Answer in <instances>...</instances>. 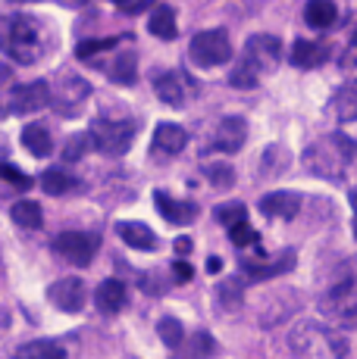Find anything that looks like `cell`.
I'll list each match as a JSON object with an SVG mask.
<instances>
[{"label": "cell", "instance_id": "cell-1", "mask_svg": "<svg viewBox=\"0 0 357 359\" xmlns=\"http://www.w3.org/2000/svg\"><path fill=\"white\" fill-rule=\"evenodd\" d=\"M57 50V34L47 29L44 19L10 13L0 16V53L25 66H35L47 53Z\"/></svg>", "mask_w": 357, "mask_h": 359}, {"label": "cell", "instance_id": "cell-2", "mask_svg": "<svg viewBox=\"0 0 357 359\" xmlns=\"http://www.w3.org/2000/svg\"><path fill=\"white\" fill-rule=\"evenodd\" d=\"M357 144L342 131H329L320 141H313L311 147L304 150V169L317 178H326V182H342L345 178L348 163L354 160Z\"/></svg>", "mask_w": 357, "mask_h": 359}, {"label": "cell", "instance_id": "cell-3", "mask_svg": "<svg viewBox=\"0 0 357 359\" xmlns=\"http://www.w3.org/2000/svg\"><path fill=\"white\" fill-rule=\"evenodd\" d=\"M288 347H292L294 356H304V359H339L348 353L345 334H339L335 328L313 319H304L292 328Z\"/></svg>", "mask_w": 357, "mask_h": 359}, {"label": "cell", "instance_id": "cell-4", "mask_svg": "<svg viewBox=\"0 0 357 359\" xmlns=\"http://www.w3.org/2000/svg\"><path fill=\"white\" fill-rule=\"evenodd\" d=\"M320 313L335 328L354 331L357 328V278H339L320 297Z\"/></svg>", "mask_w": 357, "mask_h": 359}, {"label": "cell", "instance_id": "cell-5", "mask_svg": "<svg viewBox=\"0 0 357 359\" xmlns=\"http://www.w3.org/2000/svg\"><path fill=\"white\" fill-rule=\"evenodd\" d=\"M91 147L104 156H122L135 144V122L129 119H94L91 126Z\"/></svg>", "mask_w": 357, "mask_h": 359}, {"label": "cell", "instance_id": "cell-6", "mask_svg": "<svg viewBox=\"0 0 357 359\" xmlns=\"http://www.w3.org/2000/svg\"><path fill=\"white\" fill-rule=\"evenodd\" d=\"M188 57L201 69H216L232 60V38L226 29H207L197 32L188 44Z\"/></svg>", "mask_w": 357, "mask_h": 359}, {"label": "cell", "instance_id": "cell-7", "mask_svg": "<svg viewBox=\"0 0 357 359\" xmlns=\"http://www.w3.org/2000/svg\"><path fill=\"white\" fill-rule=\"evenodd\" d=\"M51 247L57 257H63L66 262H72V266H88V262L98 257L100 238L91 231H63L53 238Z\"/></svg>", "mask_w": 357, "mask_h": 359}, {"label": "cell", "instance_id": "cell-8", "mask_svg": "<svg viewBox=\"0 0 357 359\" xmlns=\"http://www.w3.org/2000/svg\"><path fill=\"white\" fill-rule=\"evenodd\" d=\"M91 94V85L85 79H79L75 72L63 69V72L53 79V88H51V103L53 109H60V116H75L79 113V103Z\"/></svg>", "mask_w": 357, "mask_h": 359}, {"label": "cell", "instance_id": "cell-9", "mask_svg": "<svg viewBox=\"0 0 357 359\" xmlns=\"http://www.w3.org/2000/svg\"><path fill=\"white\" fill-rule=\"evenodd\" d=\"M242 57L248 60L260 75H270V72H276L279 60H283V41H279L276 34H266V32L251 34V38L245 41Z\"/></svg>", "mask_w": 357, "mask_h": 359}, {"label": "cell", "instance_id": "cell-10", "mask_svg": "<svg viewBox=\"0 0 357 359\" xmlns=\"http://www.w3.org/2000/svg\"><path fill=\"white\" fill-rule=\"evenodd\" d=\"M154 91L167 107H185V103L197 94V85L182 69H167V72L154 75Z\"/></svg>", "mask_w": 357, "mask_h": 359}, {"label": "cell", "instance_id": "cell-11", "mask_svg": "<svg viewBox=\"0 0 357 359\" xmlns=\"http://www.w3.org/2000/svg\"><path fill=\"white\" fill-rule=\"evenodd\" d=\"M47 107H51V81L44 79L25 81V85H16L10 91V113L16 116H32Z\"/></svg>", "mask_w": 357, "mask_h": 359}, {"label": "cell", "instance_id": "cell-12", "mask_svg": "<svg viewBox=\"0 0 357 359\" xmlns=\"http://www.w3.org/2000/svg\"><path fill=\"white\" fill-rule=\"evenodd\" d=\"M245 141H248V122L242 119V116H226V119H219V126L214 128V137H210V154H238V150L245 147Z\"/></svg>", "mask_w": 357, "mask_h": 359}, {"label": "cell", "instance_id": "cell-13", "mask_svg": "<svg viewBox=\"0 0 357 359\" xmlns=\"http://www.w3.org/2000/svg\"><path fill=\"white\" fill-rule=\"evenodd\" d=\"M47 300L60 309V313L72 316L85 306L88 291H85V281L75 278V275H66V278H57L51 287H47Z\"/></svg>", "mask_w": 357, "mask_h": 359}, {"label": "cell", "instance_id": "cell-14", "mask_svg": "<svg viewBox=\"0 0 357 359\" xmlns=\"http://www.w3.org/2000/svg\"><path fill=\"white\" fill-rule=\"evenodd\" d=\"M185 144H188V131L176 122H160L154 128V137H150V156L157 160H169V156L182 154Z\"/></svg>", "mask_w": 357, "mask_h": 359}, {"label": "cell", "instance_id": "cell-15", "mask_svg": "<svg viewBox=\"0 0 357 359\" xmlns=\"http://www.w3.org/2000/svg\"><path fill=\"white\" fill-rule=\"evenodd\" d=\"M294 269V250H283L279 257H260V259H245L242 262V272L254 281H273L279 275L292 272Z\"/></svg>", "mask_w": 357, "mask_h": 359}, {"label": "cell", "instance_id": "cell-16", "mask_svg": "<svg viewBox=\"0 0 357 359\" xmlns=\"http://www.w3.org/2000/svg\"><path fill=\"white\" fill-rule=\"evenodd\" d=\"M304 206V197L298 191H270V194L260 197V212L266 219H294Z\"/></svg>", "mask_w": 357, "mask_h": 359}, {"label": "cell", "instance_id": "cell-17", "mask_svg": "<svg viewBox=\"0 0 357 359\" xmlns=\"http://www.w3.org/2000/svg\"><path fill=\"white\" fill-rule=\"evenodd\" d=\"M154 206L169 225H191L197 219V203L195 200H176L167 191H154Z\"/></svg>", "mask_w": 357, "mask_h": 359}, {"label": "cell", "instance_id": "cell-18", "mask_svg": "<svg viewBox=\"0 0 357 359\" xmlns=\"http://www.w3.org/2000/svg\"><path fill=\"white\" fill-rule=\"evenodd\" d=\"M126 300H129V291L119 278H107L98 285L94 291V306H98L100 316H116L126 309Z\"/></svg>", "mask_w": 357, "mask_h": 359}, {"label": "cell", "instance_id": "cell-19", "mask_svg": "<svg viewBox=\"0 0 357 359\" xmlns=\"http://www.w3.org/2000/svg\"><path fill=\"white\" fill-rule=\"evenodd\" d=\"M329 53H332V47H329L326 41H307V38H301V41H294V47H292V66H298V69H317V66H323L329 60Z\"/></svg>", "mask_w": 357, "mask_h": 359}, {"label": "cell", "instance_id": "cell-20", "mask_svg": "<svg viewBox=\"0 0 357 359\" xmlns=\"http://www.w3.org/2000/svg\"><path fill=\"white\" fill-rule=\"evenodd\" d=\"M329 113H332L335 122H354L357 119V79H351L348 85H342L339 91L329 100Z\"/></svg>", "mask_w": 357, "mask_h": 359}, {"label": "cell", "instance_id": "cell-21", "mask_svg": "<svg viewBox=\"0 0 357 359\" xmlns=\"http://www.w3.org/2000/svg\"><path fill=\"white\" fill-rule=\"evenodd\" d=\"M116 234L122 238V244H129L132 250H141V253H150L157 250V234L148 229L144 222H116Z\"/></svg>", "mask_w": 357, "mask_h": 359}, {"label": "cell", "instance_id": "cell-22", "mask_svg": "<svg viewBox=\"0 0 357 359\" xmlns=\"http://www.w3.org/2000/svg\"><path fill=\"white\" fill-rule=\"evenodd\" d=\"M288 160H292V154H288L285 144H270V147L264 150V156H260V178H279L288 172Z\"/></svg>", "mask_w": 357, "mask_h": 359}, {"label": "cell", "instance_id": "cell-23", "mask_svg": "<svg viewBox=\"0 0 357 359\" xmlns=\"http://www.w3.org/2000/svg\"><path fill=\"white\" fill-rule=\"evenodd\" d=\"M38 184H41V188H44L51 197H63V194H70V191L79 188V178L70 175L66 169H60V165H53V169H44V172H41Z\"/></svg>", "mask_w": 357, "mask_h": 359}, {"label": "cell", "instance_id": "cell-24", "mask_svg": "<svg viewBox=\"0 0 357 359\" xmlns=\"http://www.w3.org/2000/svg\"><path fill=\"white\" fill-rule=\"evenodd\" d=\"M335 19H339V10H335L332 0H307L304 6V22L311 25V29H332Z\"/></svg>", "mask_w": 357, "mask_h": 359}, {"label": "cell", "instance_id": "cell-25", "mask_svg": "<svg viewBox=\"0 0 357 359\" xmlns=\"http://www.w3.org/2000/svg\"><path fill=\"white\" fill-rule=\"evenodd\" d=\"M148 32L157 34L160 41H173L176 38V10L167 4H154L148 19Z\"/></svg>", "mask_w": 357, "mask_h": 359}, {"label": "cell", "instance_id": "cell-26", "mask_svg": "<svg viewBox=\"0 0 357 359\" xmlns=\"http://www.w3.org/2000/svg\"><path fill=\"white\" fill-rule=\"evenodd\" d=\"M22 144H25V150H29V154H35V156H38V160L51 156V150H53V137H51V131L41 126V122H32V126H25V128H22Z\"/></svg>", "mask_w": 357, "mask_h": 359}, {"label": "cell", "instance_id": "cell-27", "mask_svg": "<svg viewBox=\"0 0 357 359\" xmlns=\"http://www.w3.org/2000/svg\"><path fill=\"white\" fill-rule=\"evenodd\" d=\"M10 219L19 225V229H29V231H35L44 225V212H41V206L35 200H19V203H13Z\"/></svg>", "mask_w": 357, "mask_h": 359}, {"label": "cell", "instance_id": "cell-28", "mask_svg": "<svg viewBox=\"0 0 357 359\" xmlns=\"http://www.w3.org/2000/svg\"><path fill=\"white\" fill-rule=\"evenodd\" d=\"M245 303V285L242 278H226L216 285V306L232 313V309H242Z\"/></svg>", "mask_w": 357, "mask_h": 359}, {"label": "cell", "instance_id": "cell-29", "mask_svg": "<svg viewBox=\"0 0 357 359\" xmlns=\"http://www.w3.org/2000/svg\"><path fill=\"white\" fill-rule=\"evenodd\" d=\"M110 79H113L116 85H135V79H138V57H135L132 50H122L119 57L110 63Z\"/></svg>", "mask_w": 357, "mask_h": 359}, {"label": "cell", "instance_id": "cell-30", "mask_svg": "<svg viewBox=\"0 0 357 359\" xmlns=\"http://www.w3.org/2000/svg\"><path fill=\"white\" fill-rule=\"evenodd\" d=\"M22 359H66V347L57 341H29L16 350Z\"/></svg>", "mask_w": 357, "mask_h": 359}, {"label": "cell", "instance_id": "cell-31", "mask_svg": "<svg viewBox=\"0 0 357 359\" xmlns=\"http://www.w3.org/2000/svg\"><path fill=\"white\" fill-rule=\"evenodd\" d=\"M264 79V75L254 69L248 60L245 57H238L235 63H232V69H229V85L232 88H238V91H248V88H257V81Z\"/></svg>", "mask_w": 357, "mask_h": 359}, {"label": "cell", "instance_id": "cell-32", "mask_svg": "<svg viewBox=\"0 0 357 359\" xmlns=\"http://www.w3.org/2000/svg\"><path fill=\"white\" fill-rule=\"evenodd\" d=\"M157 334H160V341L167 344L169 350L182 347V341H185V328H182V322L173 319V316H163V319L157 322Z\"/></svg>", "mask_w": 357, "mask_h": 359}, {"label": "cell", "instance_id": "cell-33", "mask_svg": "<svg viewBox=\"0 0 357 359\" xmlns=\"http://www.w3.org/2000/svg\"><path fill=\"white\" fill-rule=\"evenodd\" d=\"M204 175H207V182L214 184V188H232V184H235V172H232L229 163H210V165H204Z\"/></svg>", "mask_w": 357, "mask_h": 359}, {"label": "cell", "instance_id": "cell-34", "mask_svg": "<svg viewBox=\"0 0 357 359\" xmlns=\"http://www.w3.org/2000/svg\"><path fill=\"white\" fill-rule=\"evenodd\" d=\"M116 44H119V38H91V41H79V44H75V57H79V60H91L94 53L113 50Z\"/></svg>", "mask_w": 357, "mask_h": 359}, {"label": "cell", "instance_id": "cell-35", "mask_svg": "<svg viewBox=\"0 0 357 359\" xmlns=\"http://www.w3.org/2000/svg\"><path fill=\"white\" fill-rule=\"evenodd\" d=\"M216 222L219 225H235V222H242V219H248V210H245V203H238V200H232V203H219L216 206Z\"/></svg>", "mask_w": 357, "mask_h": 359}, {"label": "cell", "instance_id": "cell-36", "mask_svg": "<svg viewBox=\"0 0 357 359\" xmlns=\"http://www.w3.org/2000/svg\"><path fill=\"white\" fill-rule=\"evenodd\" d=\"M339 72L345 75V79H357V32H354V38L348 41L345 50H342V57H339Z\"/></svg>", "mask_w": 357, "mask_h": 359}, {"label": "cell", "instance_id": "cell-37", "mask_svg": "<svg viewBox=\"0 0 357 359\" xmlns=\"http://www.w3.org/2000/svg\"><path fill=\"white\" fill-rule=\"evenodd\" d=\"M229 241L235 247H251V244H257V231L251 229L248 222H235V225H229Z\"/></svg>", "mask_w": 357, "mask_h": 359}, {"label": "cell", "instance_id": "cell-38", "mask_svg": "<svg viewBox=\"0 0 357 359\" xmlns=\"http://www.w3.org/2000/svg\"><path fill=\"white\" fill-rule=\"evenodd\" d=\"M88 147H91V135H75L70 144H66V150H63V160L66 163H79L82 156L88 154Z\"/></svg>", "mask_w": 357, "mask_h": 359}, {"label": "cell", "instance_id": "cell-39", "mask_svg": "<svg viewBox=\"0 0 357 359\" xmlns=\"http://www.w3.org/2000/svg\"><path fill=\"white\" fill-rule=\"evenodd\" d=\"M0 178H4V182H10V188H19V191L32 188V178L25 175V172H19L16 165H10V163L0 165Z\"/></svg>", "mask_w": 357, "mask_h": 359}, {"label": "cell", "instance_id": "cell-40", "mask_svg": "<svg viewBox=\"0 0 357 359\" xmlns=\"http://www.w3.org/2000/svg\"><path fill=\"white\" fill-rule=\"evenodd\" d=\"M141 291L160 297V294L169 291V281L163 278V272H144V275H141Z\"/></svg>", "mask_w": 357, "mask_h": 359}, {"label": "cell", "instance_id": "cell-41", "mask_svg": "<svg viewBox=\"0 0 357 359\" xmlns=\"http://www.w3.org/2000/svg\"><path fill=\"white\" fill-rule=\"evenodd\" d=\"M216 350V344H214V337L207 334V331H197L195 334V344H191V353H214Z\"/></svg>", "mask_w": 357, "mask_h": 359}, {"label": "cell", "instance_id": "cell-42", "mask_svg": "<svg viewBox=\"0 0 357 359\" xmlns=\"http://www.w3.org/2000/svg\"><path fill=\"white\" fill-rule=\"evenodd\" d=\"M173 275H176L178 281H188L195 272H191V266L185 262V257H178V259H176V266H173Z\"/></svg>", "mask_w": 357, "mask_h": 359}, {"label": "cell", "instance_id": "cell-43", "mask_svg": "<svg viewBox=\"0 0 357 359\" xmlns=\"http://www.w3.org/2000/svg\"><path fill=\"white\" fill-rule=\"evenodd\" d=\"M188 250H191V241L188 238H178L176 241V257H188Z\"/></svg>", "mask_w": 357, "mask_h": 359}, {"label": "cell", "instance_id": "cell-44", "mask_svg": "<svg viewBox=\"0 0 357 359\" xmlns=\"http://www.w3.org/2000/svg\"><path fill=\"white\" fill-rule=\"evenodd\" d=\"M6 328H10V309L0 306V334H4Z\"/></svg>", "mask_w": 357, "mask_h": 359}, {"label": "cell", "instance_id": "cell-45", "mask_svg": "<svg viewBox=\"0 0 357 359\" xmlns=\"http://www.w3.org/2000/svg\"><path fill=\"white\" fill-rule=\"evenodd\" d=\"M351 210H354V216H351V229H354V238H357V188L351 191Z\"/></svg>", "mask_w": 357, "mask_h": 359}, {"label": "cell", "instance_id": "cell-46", "mask_svg": "<svg viewBox=\"0 0 357 359\" xmlns=\"http://www.w3.org/2000/svg\"><path fill=\"white\" fill-rule=\"evenodd\" d=\"M207 269H210V272H219V269H223V262H219V257H210Z\"/></svg>", "mask_w": 357, "mask_h": 359}, {"label": "cell", "instance_id": "cell-47", "mask_svg": "<svg viewBox=\"0 0 357 359\" xmlns=\"http://www.w3.org/2000/svg\"><path fill=\"white\" fill-rule=\"evenodd\" d=\"M6 79H10V69H6V66H0V81H6Z\"/></svg>", "mask_w": 357, "mask_h": 359}, {"label": "cell", "instance_id": "cell-48", "mask_svg": "<svg viewBox=\"0 0 357 359\" xmlns=\"http://www.w3.org/2000/svg\"><path fill=\"white\" fill-rule=\"evenodd\" d=\"M10 4H44V0H10Z\"/></svg>", "mask_w": 357, "mask_h": 359}, {"label": "cell", "instance_id": "cell-49", "mask_svg": "<svg viewBox=\"0 0 357 359\" xmlns=\"http://www.w3.org/2000/svg\"><path fill=\"white\" fill-rule=\"evenodd\" d=\"M113 4H119V6H122V4H126V0H113Z\"/></svg>", "mask_w": 357, "mask_h": 359}, {"label": "cell", "instance_id": "cell-50", "mask_svg": "<svg viewBox=\"0 0 357 359\" xmlns=\"http://www.w3.org/2000/svg\"><path fill=\"white\" fill-rule=\"evenodd\" d=\"M0 116H4V107H0Z\"/></svg>", "mask_w": 357, "mask_h": 359}]
</instances>
